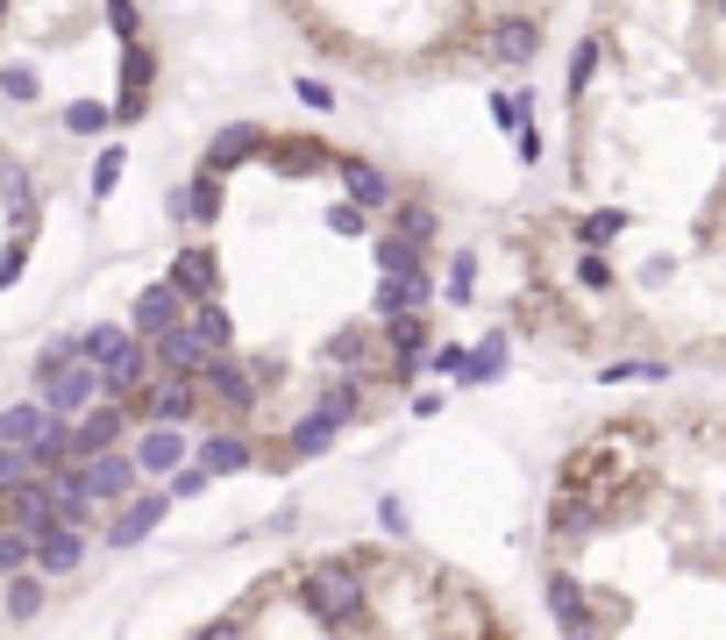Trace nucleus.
Instances as JSON below:
<instances>
[{
	"label": "nucleus",
	"mask_w": 726,
	"mask_h": 640,
	"mask_svg": "<svg viewBox=\"0 0 726 640\" xmlns=\"http://www.w3.org/2000/svg\"><path fill=\"white\" fill-rule=\"evenodd\" d=\"M143 356H150V371L193 377V371H200L207 356H215V349H207V342H200L193 328H178V320H172V328H157V334H150V349H143Z\"/></svg>",
	"instance_id": "nucleus-1"
},
{
	"label": "nucleus",
	"mask_w": 726,
	"mask_h": 640,
	"mask_svg": "<svg viewBox=\"0 0 726 640\" xmlns=\"http://www.w3.org/2000/svg\"><path fill=\"white\" fill-rule=\"evenodd\" d=\"M0 520H8V527H43V520H57V492H51V484H36V477H14L8 492H0Z\"/></svg>",
	"instance_id": "nucleus-2"
},
{
	"label": "nucleus",
	"mask_w": 726,
	"mask_h": 640,
	"mask_svg": "<svg viewBox=\"0 0 726 640\" xmlns=\"http://www.w3.org/2000/svg\"><path fill=\"white\" fill-rule=\"evenodd\" d=\"M256 157H271L278 164L285 178H307V172H328V143H314V135H293V143H278V135H264V150H256Z\"/></svg>",
	"instance_id": "nucleus-3"
},
{
	"label": "nucleus",
	"mask_w": 726,
	"mask_h": 640,
	"mask_svg": "<svg viewBox=\"0 0 726 640\" xmlns=\"http://www.w3.org/2000/svg\"><path fill=\"white\" fill-rule=\"evenodd\" d=\"M193 377H200V391H215V399H221V406H235V413H250V406H256V385L235 371L229 356H207Z\"/></svg>",
	"instance_id": "nucleus-4"
},
{
	"label": "nucleus",
	"mask_w": 726,
	"mask_h": 640,
	"mask_svg": "<svg viewBox=\"0 0 726 640\" xmlns=\"http://www.w3.org/2000/svg\"><path fill=\"white\" fill-rule=\"evenodd\" d=\"M121 427H129V413H121L114 399H108V406H94V413H86L79 427H65V434H72V455H100V449H114Z\"/></svg>",
	"instance_id": "nucleus-5"
},
{
	"label": "nucleus",
	"mask_w": 726,
	"mask_h": 640,
	"mask_svg": "<svg viewBox=\"0 0 726 640\" xmlns=\"http://www.w3.org/2000/svg\"><path fill=\"white\" fill-rule=\"evenodd\" d=\"M535 51H541L535 14H513V22H498V29H492V57H498V65H527Z\"/></svg>",
	"instance_id": "nucleus-6"
},
{
	"label": "nucleus",
	"mask_w": 726,
	"mask_h": 640,
	"mask_svg": "<svg viewBox=\"0 0 726 640\" xmlns=\"http://www.w3.org/2000/svg\"><path fill=\"white\" fill-rule=\"evenodd\" d=\"M193 399H200V391H193L186 377L157 371V385L143 391V413H150V420H186V413H193Z\"/></svg>",
	"instance_id": "nucleus-7"
},
{
	"label": "nucleus",
	"mask_w": 726,
	"mask_h": 640,
	"mask_svg": "<svg viewBox=\"0 0 726 640\" xmlns=\"http://www.w3.org/2000/svg\"><path fill=\"white\" fill-rule=\"evenodd\" d=\"M178 307H186V293H178L172 278H157L143 299H135V334H157V328H172Z\"/></svg>",
	"instance_id": "nucleus-8"
},
{
	"label": "nucleus",
	"mask_w": 726,
	"mask_h": 640,
	"mask_svg": "<svg viewBox=\"0 0 726 640\" xmlns=\"http://www.w3.org/2000/svg\"><path fill=\"white\" fill-rule=\"evenodd\" d=\"M172 285L186 299H207L221 285V264H215V250H178V264H172Z\"/></svg>",
	"instance_id": "nucleus-9"
},
{
	"label": "nucleus",
	"mask_w": 726,
	"mask_h": 640,
	"mask_svg": "<svg viewBox=\"0 0 726 640\" xmlns=\"http://www.w3.org/2000/svg\"><path fill=\"white\" fill-rule=\"evenodd\" d=\"M342 186H350V207H392V178L363 157H342Z\"/></svg>",
	"instance_id": "nucleus-10"
},
{
	"label": "nucleus",
	"mask_w": 726,
	"mask_h": 640,
	"mask_svg": "<svg viewBox=\"0 0 726 640\" xmlns=\"http://www.w3.org/2000/svg\"><path fill=\"white\" fill-rule=\"evenodd\" d=\"M150 79H157V57H150L143 43H129V93H121V107H114L121 121H143V107H150Z\"/></svg>",
	"instance_id": "nucleus-11"
},
{
	"label": "nucleus",
	"mask_w": 726,
	"mask_h": 640,
	"mask_svg": "<svg viewBox=\"0 0 726 640\" xmlns=\"http://www.w3.org/2000/svg\"><path fill=\"white\" fill-rule=\"evenodd\" d=\"M164 506H172V498H164V492H143V498H129V512H121V520H114V533H108V541H114V548L143 541V533L164 520Z\"/></svg>",
	"instance_id": "nucleus-12"
},
{
	"label": "nucleus",
	"mask_w": 726,
	"mask_h": 640,
	"mask_svg": "<svg viewBox=\"0 0 726 640\" xmlns=\"http://www.w3.org/2000/svg\"><path fill=\"white\" fill-rule=\"evenodd\" d=\"M549 613H556V627H563V633H592L598 627V619L584 613V591L570 584V576H549Z\"/></svg>",
	"instance_id": "nucleus-13"
},
{
	"label": "nucleus",
	"mask_w": 726,
	"mask_h": 640,
	"mask_svg": "<svg viewBox=\"0 0 726 640\" xmlns=\"http://www.w3.org/2000/svg\"><path fill=\"white\" fill-rule=\"evenodd\" d=\"M256 150H264V129H250V121H235V129H221V143L207 150V172H229V164L256 157Z\"/></svg>",
	"instance_id": "nucleus-14"
},
{
	"label": "nucleus",
	"mask_w": 726,
	"mask_h": 640,
	"mask_svg": "<svg viewBox=\"0 0 726 640\" xmlns=\"http://www.w3.org/2000/svg\"><path fill=\"white\" fill-rule=\"evenodd\" d=\"M250 455H256V449H250L242 434H215V441L200 449V470H207V477H229V470H242Z\"/></svg>",
	"instance_id": "nucleus-15"
},
{
	"label": "nucleus",
	"mask_w": 726,
	"mask_h": 640,
	"mask_svg": "<svg viewBox=\"0 0 726 640\" xmlns=\"http://www.w3.org/2000/svg\"><path fill=\"white\" fill-rule=\"evenodd\" d=\"M549 527H556V533H584V527H598V506H592L584 492H563V498L549 506Z\"/></svg>",
	"instance_id": "nucleus-16"
},
{
	"label": "nucleus",
	"mask_w": 726,
	"mask_h": 640,
	"mask_svg": "<svg viewBox=\"0 0 726 640\" xmlns=\"http://www.w3.org/2000/svg\"><path fill=\"white\" fill-rule=\"evenodd\" d=\"M377 271H385V278H420V242L385 235L377 242Z\"/></svg>",
	"instance_id": "nucleus-17"
},
{
	"label": "nucleus",
	"mask_w": 726,
	"mask_h": 640,
	"mask_svg": "<svg viewBox=\"0 0 726 640\" xmlns=\"http://www.w3.org/2000/svg\"><path fill=\"white\" fill-rule=\"evenodd\" d=\"M178 455H186V441H178L172 427H157V434H143V449H135V470H178Z\"/></svg>",
	"instance_id": "nucleus-18"
},
{
	"label": "nucleus",
	"mask_w": 726,
	"mask_h": 640,
	"mask_svg": "<svg viewBox=\"0 0 726 640\" xmlns=\"http://www.w3.org/2000/svg\"><path fill=\"white\" fill-rule=\"evenodd\" d=\"M178 213H193V221H215L221 213V172H200L186 186V200H178Z\"/></svg>",
	"instance_id": "nucleus-19"
},
{
	"label": "nucleus",
	"mask_w": 726,
	"mask_h": 640,
	"mask_svg": "<svg viewBox=\"0 0 726 640\" xmlns=\"http://www.w3.org/2000/svg\"><path fill=\"white\" fill-rule=\"evenodd\" d=\"M385 349H392V356H420V349H428V328H420V320L414 313H392V328H385Z\"/></svg>",
	"instance_id": "nucleus-20"
},
{
	"label": "nucleus",
	"mask_w": 726,
	"mask_h": 640,
	"mask_svg": "<svg viewBox=\"0 0 726 640\" xmlns=\"http://www.w3.org/2000/svg\"><path fill=\"white\" fill-rule=\"evenodd\" d=\"M14 576V570H8ZM43 613V570L36 576H14V584H8V619H36Z\"/></svg>",
	"instance_id": "nucleus-21"
},
{
	"label": "nucleus",
	"mask_w": 726,
	"mask_h": 640,
	"mask_svg": "<svg viewBox=\"0 0 726 640\" xmlns=\"http://www.w3.org/2000/svg\"><path fill=\"white\" fill-rule=\"evenodd\" d=\"M193 334H200L207 349H221V342H229V313L215 307V293H207V299H193Z\"/></svg>",
	"instance_id": "nucleus-22"
},
{
	"label": "nucleus",
	"mask_w": 726,
	"mask_h": 640,
	"mask_svg": "<svg viewBox=\"0 0 726 640\" xmlns=\"http://www.w3.org/2000/svg\"><path fill=\"white\" fill-rule=\"evenodd\" d=\"M498 371H506V342H498V334L477 342V356H463V377H471V385H484V377H498Z\"/></svg>",
	"instance_id": "nucleus-23"
},
{
	"label": "nucleus",
	"mask_w": 726,
	"mask_h": 640,
	"mask_svg": "<svg viewBox=\"0 0 726 640\" xmlns=\"http://www.w3.org/2000/svg\"><path fill=\"white\" fill-rule=\"evenodd\" d=\"M363 349H371V334H363V328H342V334H328V356H336L342 371H363Z\"/></svg>",
	"instance_id": "nucleus-24"
},
{
	"label": "nucleus",
	"mask_w": 726,
	"mask_h": 640,
	"mask_svg": "<svg viewBox=\"0 0 726 640\" xmlns=\"http://www.w3.org/2000/svg\"><path fill=\"white\" fill-rule=\"evenodd\" d=\"M36 427H43V406H8V413H0V441H14V449H22Z\"/></svg>",
	"instance_id": "nucleus-25"
},
{
	"label": "nucleus",
	"mask_w": 726,
	"mask_h": 640,
	"mask_svg": "<svg viewBox=\"0 0 726 640\" xmlns=\"http://www.w3.org/2000/svg\"><path fill=\"white\" fill-rule=\"evenodd\" d=\"M328 434H336V420H321V413L299 420V427H293V455H321V449H328Z\"/></svg>",
	"instance_id": "nucleus-26"
},
{
	"label": "nucleus",
	"mask_w": 726,
	"mask_h": 640,
	"mask_svg": "<svg viewBox=\"0 0 726 640\" xmlns=\"http://www.w3.org/2000/svg\"><path fill=\"white\" fill-rule=\"evenodd\" d=\"M121 342H129L121 328H86V334H79V356H86V363H108Z\"/></svg>",
	"instance_id": "nucleus-27"
},
{
	"label": "nucleus",
	"mask_w": 726,
	"mask_h": 640,
	"mask_svg": "<svg viewBox=\"0 0 726 640\" xmlns=\"http://www.w3.org/2000/svg\"><path fill=\"white\" fill-rule=\"evenodd\" d=\"M350 413H356V385H350V377H336V385L321 391V420H350Z\"/></svg>",
	"instance_id": "nucleus-28"
},
{
	"label": "nucleus",
	"mask_w": 726,
	"mask_h": 640,
	"mask_svg": "<svg viewBox=\"0 0 726 640\" xmlns=\"http://www.w3.org/2000/svg\"><path fill=\"white\" fill-rule=\"evenodd\" d=\"M399 235L406 242H428L435 235V207H399Z\"/></svg>",
	"instance_id": "nucleus-29"
},
{
	"label": "nucleus",
	"mask_w": 726,
	"mask_h": 640,
	"mask_svg": "<svg viewBox=\"0 0 726 640\" xmlns=\"http://www.w3.org/2000/svg\"><path fill=\"white\" fill-rule=\"evenodd\" d=\"M65 121H72V129H79V135H94V129H108L114 114H108V107H94V100H79V107H72Z\"/></svg>",
	"instance_id": "nucleus-30"
},
{
	"label": "nucleus",
	"mask_w": 726,
	"mask_h": 640,
	"mask_svg": "<svg viewBox=\"0 0 726 640\" xmlns=\"http://www.w3.org/2000/svg\"><path fill=\"white\" fill-rule=\"evenodd\" d=\"M578 278L592 285V293H605V285H613V264H605V256L592 250V256H584V264H578Z\"/></svg>",
	"instance_id": "nucleus-31"
},
{
	"label": "nucleus",
	"mask_w": 726,
	"mask_h": 640,
	"mask_svg": "<svg viewBox=\"0 0 726 640\" xmlns=\"http://www.w3.org/2000/svg\"><path fill=\"white\" fill-rule=\"evenodd\" d=\"M14 477H29V455H22V449H14V441H8V449H0V492H8Z\"/></svg>",
	"instance_id": "nucleus-32"
},
{
	"label": "nucleus",
	"mask_w": 726,
	"mask_h": 640,
	"mask_svg": "<svg viewBox=\"0 0 726 640\" xmlns=\"http://www.w3.org/2000/svg\"><path fill=\"white\" fill-rule=\"evenodd\" d=\"M619 235V213H592V221H584V242H613Z\"/></svg>",
	"instance_id": "nucleus-33"
},
{
	"label": "nucleus",
	"mask_w": 726,
	"mask_h": 640,
	"mask_svg": "<svg viewBox=\"0 0 726 640\" xmlns=\"http://www.w3.org/2000/svg\"><path fill=\"white\" fill-rule=\"evenodd\" d=\"M114 178H121V150H108V157H100V164H94V192H108V186H114Z\"/></svg>",
	"instance_id": "nucleus-34"
},
{
	"label": "nucleus",
	"mask_w": 726,
	"mask_h": 640,
	"mask_svg": "<svg viewBox=\"0 0 726 640\" xmlns=\"http://www.w3.org/2000/svg\"><path fill=\"white\" fill-rule=\"evenodd\" d=\"M428 371H442V377H463V349H435V356H428Z\"/></svg>",
	"instance_id": "nucleus-35"
},
{
	"label": "nucleus",
	"mask_w": 726,
	"mask_h": 640,
	"mask_svg": "<svg viewBox=\"0 0 726 640\" xmlns=\"http://www.w3.org/2000/svg\"><path fill=\"white\" fill-rule=\"evenodd\" d=\"M200 484H207V470H200V463H193V470H178V484H172V498H193V492H200Z\"/></svg>",
	"instance_id": "nucleus-36"
},
{
	"label": "nucleus",
	"mask_w": 726,
	"mask_h": 640,
	"mask_svg": "<svg viewBox=\"0 0 726 640\" xmlns=\"http://www.w3.org/2000/svg\"><path fill=\"white\" fill-rule=\"evenodd\" d=\"M108 14H114L121 36H135V0H108Z\"/></svg>",
	"instance_id": "nucleus-37"
},
{
	"label": "nucleus",
	"mask_w": 726,
	"mask_h": 640,
	"mask_svg": "<svg viewBox=\"0 0 726 640\" xmlns=\"http://www.w3.org/2000/svg\"><path fill=\"white\" fill-rule=\"evenodd\" d=\"M328 228H342V235H356V228H363V207H336V213H328Z\"/></svg>",
	"instance_id": "nucleus-38"
},
{
	"label": "nucleus",
	"mask_w": 726,
	"mask_h": 640,
	"mask_svg": "<svg viewBox=\"0 0 726 640\" xmlns=\"http://www.w3.org/2000/svg\"><path fill=\"white\" fill-rule=\"evenodd\" d=\"M299 100H307V107H336V93H328L321 79H299Z\"/></svg>",
	"instance_id": "nucleus-39"
},
{
	"label": "nucleus",
	"mask_w": 726,
	"mask_h": 640,
	"mask_svg": "<svg viewBox=\"0 0 726 640\" xmlns=\"http://www.w3.org/2000/svg\"><path fill=\"white\" fill-rule=\"evenodd\" d=\"M0 86H8V100H29V93H36V79H29V71H8Z\"/></svg>",
	"instance_id": "nucleus-40"
},
{
	"label": "nucleus",
	"mask_w": 726,
	"mask_h": 640,
	"mask_svg": "<svg viewBox=\"0 0 726 640\" xmlns=\"http://www.w3.org/2000/svg\"><path fill=\"white\" fill-rule=\"evenodd\" d=\"M0 14H8V0H0Z\"/></svg>",
	"instance_id": "nucleus-41"
}]
</instances>
